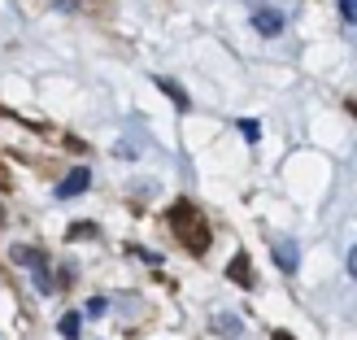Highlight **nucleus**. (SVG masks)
I'll use <instances>...</instances> for the list:
<instances>
[{
	"label": "nucleus",
	"instance_id": "obj_1",
	"mask_svg": "<svg viewBox=\"0 0 357 340\" xmlns=\"http://www.w3.org/2000/svg\"><path fill=\"white\" fill-rule=\"evenodd\" d=\"M174 231H178V240H188L192 253H205V249H209V231L201 223V214H196L188 201L174 205Z\"/></svg>",
	"mask_w": 357,
	"mask_h": 340
},
{
	"label": "nucleus",
	"instance_id": "obj_2",
	"mask_svg": "<svg viewBox=\"0 0 357 340\" xmlns=\"http://www.w3.org/2000/svg\"><path fill=\"white\" fill-rule=\"evenodd\" d=\"M87 184H92V170H87V166H75V170H70L61 184H57V196H61V201H70V196L87 192Z\"/></svg>",
	"mask_w": 357,
	"mask_h": 340
},
{
	"label": "nucleus",
	"instance_id": "obj_3",
	"mask_svg": "<svg viewBox=\"0 0 357 340\" xmlns=\"http://www.w3.org/2000/svg\"><path fill=\"white\" fill-rule=\"evenodd\" d=\"M253 27L261 35H279L283 31V13H275V9H253Z\"/></svg>",
	"mask_w": 357,
	"mask_h": 340
},
{
	"label": "nucleus",
	"instance_id": "obj_4",
	"mask_svg": "<svg viewBox=\"0 0 357 340\" xmlns=\"http://www.w3.org/2000/svg\"><path fill=\"white\" fill-rule=\"evenodd\" d=\"M13 262H17V266H26V271H35V266H40V262H48V258L40 253V249H26V244H13Z\"/></svg>",
	"mask_w": 357,
	"mask_h": 340
},
{
	"label": "nucleus",
	"instance_id": "obj_5",
	"mask_svg": "<svg viewBox=\"0 0 357 340\" xmlns=\"http://www.w3.org/2000/svg\"><path fill=\"white\" fill-rule=\"evenodd\" d=\"M57 332H61L66 340H79V332H83V314H75V310H70V314L61 318V323H57Z\"/></svg>",
	"mask_w": 357,
	"mask_h": 340
},
{
	"label": "nucleus",
	"instance_id": "obj_6",
	"mask_svg": "<svg viewBox=\"0 0 357 340\" xmlns=\"http://www.w3.org/2000/svg\"><path fill=\"white\" fill-rule=\"evenodd\" d=\"M96 236V223H75L70 227V240H92Z\"/></svg>",
	"mask_w": 357,
	"mask_h": 340
},
{
	"label": "nucleus",
	"instance_id": "obj_7",
	"mask_svg": "<svg viewBox=\"0 0 357 340\" xmlns=\"http://www.w3.org/2000/svg\"><path fill=\"white\" fill-rule=\"evenodd\" d=\"M279 266H283V271H296V244H283L279 249Z\"/></svg>",
	"mask_w": 357,
	"mask_h": 340
},
{
	"label": "nucleus",
	"instance_id": "obj_8",
	"mask_svg": "<svg viewBox=\"0 0 357 340\" xmlns=\"http://www.w3.org/2000/svg\"><path fill=\"white\" fill-rule=\"evenodd\" d=\"M213 327H222V336H236V318H231V314H222V318H213Z\"/></svg>",
	"mask_w": 357,
	"mask_h": 340
},
{
	"label": "nucleus",
	"instance_id": "obj_9",
	"mask_svg": "<svg viewBox=\"0 0 357 340\" xmlns=\"http://www.w3.org/2000/svg\"><path fill=\"white\" fill-rule=\"evenodd\" d=\"M231 279H236V283H253V279H248V271H244V258H236V266H231Z\"/></svg>",
	"mask_w": 357,
	"mask_h": 340
},
{
	"label": "nucleus",
	"instance_id": "obj_10",
	"mask_svg": "<svg viewBox=\"0 0 357 340\" xmlns=\"http://www.w3.org/2000/svg\"><path fill=\"white\" fill-rule=\"evenodd\" d=\"M240 131H244L248 140H253V145H257V135H261V127H257V122H253V118H244V122H240Z\"/></svg>",
	"mask_w": 357,
	"mask_h": 340
},
{
	"label": "nucleus",
	"instance_id": "obj_11",
	"mask_svg": "<svg viewBox=\"0 0 357 340\" xmlns=\"http://www.w3.org/2000/svg\"><path fill=\"white\" fill-rule=\"evenodd\" d=\"M340 13H344V22H357V0H340Z\"/></svg>",
	"mask_w": 357,
	"mask_h": 340
},
{
	"label": "nucleus",
	"instance_id": "obj_12",
	"mask_svg": "<svg viewBox=\"0 0 357 340\" xmlns=\"http://www.w3.org/2000/svg\"><path fill=\"white\" fill-rule=\"evenodd\" d=\"M349 271L357 275V249H353V253H349Z\"/></svg>",
	"mask_w": 357,
	"mask_h": 340
}]
</instances>
